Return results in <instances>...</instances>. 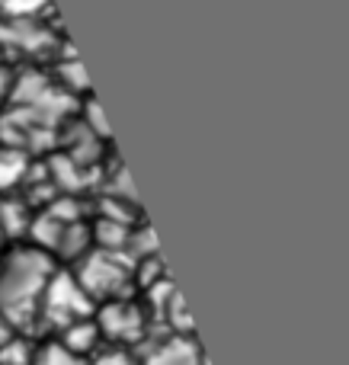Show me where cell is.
I'll return each instance as SVG.
<instances>
[{
	"label": "cell",
	"mask_w": 349,
	"mask_h": 365,
	"mask_svg": "<svg viewBox=\"0 0 349 365\" xmlns=\"http://www.w3.org/2000/svg\"><path fill=\"white\" fill-rule=\"evenodd\" d=\"M0 365H32V346L19 336H6L0 343Z\"/></svg>",
	"instance_id": "ac0fdd59"
},
{
	"label": "cell",
	"mask_w": 349,
	"mask_h": 365,
	"mask_svg": "<svg viewBox=\"0 0 349 365\" xmlns=\"http://www.w3.org/2000/svg\"><path fill=\"white\" fill-rule=\"evenodd\" d=\"M6 336H13V327H10V324H6V321H4V314H0V343H4Z\"/></svg>",
	"instance_id": "44dd1931"
},
{
	"label": "cell",
	"mask_w": 349,
	"mask_h": 365,
	"mask_svg": "<svg viewBox=\"0 0 349 365\" xmlns=\"http://www.w3.org/2000/svg\"><path fill=\"white\" fill-rule=\"evenodd\" d=\"M145 365H199V349L192 336H177L164 340L157 349L147 353Z\"/></svg>",
	"instance_id": "52a82bcc"
},
{
	"label": "cell",
	"mask_w": 349,
	"mask_h": 365,
	"mask_svg": "<svg viewBox=\"0 0 349 365\" xmlns=\"http://www.w3.org/2000/svg\"><path fill=\"white\" fill-rule=\"evenodd\" d=\"M90 244H93V237H90V225H83V221H68L51 253L68 257V259H80V257L90 253Z\"/></svg>",
	"instance_id": "8fae6325"
},
{
	"label": "cell",
	"mask_w": 349,
	"mask_h": 365,
	"mask_svg": "<svg viewBox=\"0 0 349 365\" xmlns=\"http://www.w3.org/2000/svg\"><path fill=\"white\" fill-rule=\"evenodd\" d=\"M74 279L90 302H113L122 298L125 289L135 279V263L125 253H109V250H90L87 257L77 259Z\"/></svg>",
	"instance_id": "7a4b0ae2"
},
{
	"label": "cell",
	"mask_w": 349,
	"mask_h": 365,
	"mask_svg": "<svg viewBox=\"0 0 349 365\" xmlns=\"http://www.w3.org/2000/svg\"><path fill=\"white\" fill-rule=\"evenodd\" d=\"M58 343L77 356H87V353H93L96 343H100V327H96V321L83 317V321H74L58 330Z\"/></svg>",
	"instance_id": "9c48e42d"
},
{
	"label": "cell",
	"mask_w": 349,
	"mask_h": 365,
	"mask_svg": "<svg viewBox=\"0 0 349 365\" xmlns=\"http://www.w3.org/2000/svg\"><path fill=\"white\" fill-rule=\"evenodd\" d=\"M32 365H90L83 356L71 353V349H64L61 343H45V346L32 349Z\"/></svg>",
	"instance_id": "2e32d148"
},
{
	"label": "cell",
	"mask_w": 349,
	"mask_h": 365,
	"mask_svg": "<svg viewBox=\"0 0 349 365\" xmlns=\"http://www.w3.org/2000/svg\"><path fill=\"white\" fill-rule=\"evenodd\" d=\"M106 199H119V202H128V205H138L135 186H132V180H128V170L122 164L106 177Z\"/></svg>",
	"instance_id": "e0dca14e"
},
{
	"label": "cell",
	"mask_w": 349,
	"mask_h": 365,
	"mask_svg": "<svg viewBox=\"0 0 349 365\" xmlns=\"http://www.w3.org/2000/svg\"><path fill=\"white\" fill-rule=\"evenodd\" d=\"M93 314V302L90 295L77 285L74 272H51V279L45 282L42 298H38L36 308V324L42 321L45 327L61 330L74 321H83V317Z\"/></svg>",
	"instance_id": "3957f363"
},
{
	"label": "cell",
	"mask_w": 349,
	"mask_h": 365,
	"mask_svg": "<svg viewBox=\"0 0 349 365\" xmlns=\"http://www.w3.org/2000/svg\"><path fill=\"white\" fill-rule=\"evenodd\" d=\"M51 81H55L58 87H61L64 93L71 96V100H77V96H87V93H90L87 68H83V61L74 55V51H68V55H64V61H58L55 77H51Z\"/></svg>",
	"instance_id": "ba28073f"
},
{
	"label": "cell",
	"mask_w": 349,
	"mask_h": 365,
	"mask_svg": "<svg viewBox=\"0 0 349 365\" xmlns=\"http://www.w3.org/2000/svg\"><path fill=\"white\" fill-rule=\"evenodd\" d=\"M51 272V253L38 247H16L6 259H0V314L13 330H29L36 324L38 298Z\"/></svg>",
	"instance_id": "6da1fadb"
},
{
	"label": "cell",
	"mask_w": 349,
	"mask_h": 365,
	"mask_svg": "<svg viewBox=\"0 0 349 365\" xmlns=\"http://www.w3.org/2000/svg\"><path fill=\"white\" fill-rule=\"evenodd\" d=\"M58 141V119H48L42 113H32L23 106H10L0 115V145L16 148L23 154L45 151Z\"/></svg>",
	"instance_id": "277c9868"
},
{
	"label": "cell",
	"mask_w": 349,
	"mask_h": 365,
	"mask_svg": "<svg viewBox=\"0 0 349 365\" xmlns=\"http://www.w3.org/2000/svg\"><path fill=\"white\" fill-rule=\"evenodd\" d=\"M96 327H100V336H109L115 343H135L145 334V314L138 311V304L125 302V298H113L100 311Z\"/></svg>",
	"instance_id": "8992f818"
},
{
	"label": "cell",
	"mask_w": 349,
	"mask_h": 365,
	"mask_svg": "<svg viewBox=\"0 0 349 365\" xmlns=\"http://www.w3.org/2000/svg\"><path fill=\"white\" fill-rule=\"evenodd\" d=\"M164 321L170 324V330L177 336H192V317H189V311H186V302H183V295L179 292H173L170 298H167V304H164Z\"/></svg>",
	"instance_id": "5bb4252c"
},
{
	"label": "cell",
	"mask_w": 349,
	"mask_h": 365,
	"mask_svg": "<svg viewBox=\"0 0 349 365\" xmlns=\"http://www.w3.org/2000/svg\"><path fill=\"white\" fill-rule=\"evenodd\" d=\"M132 231H135V225H125V221H113V218H100L93 227H90V237H93L96 250L125 253Z\"/></svg>",
	"instance_id": "30bf717a"
},
{
	"label": "cell",
	"mask_w": 349,
	"mask_h": 365,
	"mask_svg": "<svg viewBox=\"0 0 349 365\" xmlns=\"http://www.w3.org/2000/svg\"><path fill=\"white\" fill-rule=\"evenodd\" d=\"M80 125L87 128L93 138L100 141H109V125H106V115H103L100 103L93 100V96H80Z\"/></svg>",
	"instance_id": "9a60e30c"
},
{
	"label": "cell",
	"mask_w": 349,
	"mask_h": 365,
	"mask_svg": "<svg viewBox=\"0 0 349 365\" xmlns=\"http://www.w3.org/2000/svg\"><path fill=\"white\" fill-rule=\"evenodd\" d=\"M29 205L26 202H10L4 199L0 202V234L4 237H16V234H26L29 231Z\"/></svg>",
	"instance_id": "4fadbf2b"
},
{
	"label": "cell",
	"mask_w": 349,
	"mask_h": 365,
	"mask_svg": "<svg viewBox=\"0 0 349 365\" xmlns=\"http://www.w3.org/2000/svg\"><path fill=\"white\" fill-rule=\"evenodd\" d=\"M29 173V154L16 151V148L0 145V192H10Z\"/></svg>",
	"instance_id": "7c38bea8"
},
{
	"label": "cell",
	"mask_w": 349,
	"mask_h": 365,
	"mask_svg": "<svg viewBox=\"0 0 349 365\" xmlns=\"http://www.w3.org/2000/svg\"><path fill=\"white\" fill-rule=\"evenodd\" d=\"M58 45L55 32L45 29L42 19L36 16H10L0 26V48H16L23 55H38L51 51Z\"/></svg>",
	"instance_id": "5b68a950"
},
{
	"label": "cell",
	"mask_w": 349,
	"mask_h": 365,
	"mask_svg": "<svg viewBox=\"0 0 349 365\" xmlns=\"http://www.w3.org/2000/svg\"><path fill=\"white\" fill-rule=\"evenodd\" d=\"M93 365H135V362L128 359L125 353H106V356H100Z\"/></svg>",
	"instance_id": "ffe728a7"
},
{
	"label": "cell",
	"mask_w": 349,
	"mask_h": 365,
	"mask_svg": "<svg viewBox=\"0 0 349 365\" xmlns=\"http://www.w3.org/2000/svg\"><path fill=\"white\" fill-rule=\"evenodd\" d=\"M13 83H16V71H13L10 64L0 61V109H6V103H10Z\"/></svg>",
	"instance_id": "d6986e66"
}]
</instances>
